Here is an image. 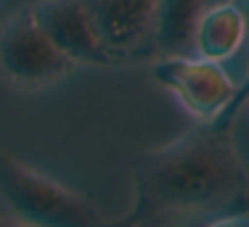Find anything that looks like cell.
Here are the masks:
<instances>
[{"label":"cell","instance_id":"10","mask_svg":"<svg viewBox=\"0 0 249 227\" xmlns=\"http://www.w3.org/2000/svg\"><path fill=\"white\" fill-rule=\"evenodd\" d=\"M247 98H249V77H247V82H244L241 87H236L233 100H231V106H228V109H225L223 114H225V116H233V119H236V114L241 111V106L247 103Z\"/></svg>","mask_w":249,"mask_h":227},{"label":"cell","instance_id":"11","mask_svg":"<svg viewBox=\"0 0 249 227\" xmlns=\"http://www.w3.org/2000/svg\"><path fill=\"white\" fill-rule=\"evenodd\" d=\"M207 222H186V225H170V227H204ZM109 227H133L127 219H109Z\"/></svg>","mask_w":249,"mask_h":227},{"label":"cell","instance_id":"12","mask_svg":"<svg viewBox=\"0 0 249 227\" xmlns=\"http://www.w3.org/2000/svg\"><path fill=\"white\" fill-rule=\"evenodd\" d=\"M0 227H27V225H21V222H16V219H8V217L0 214Z\"/></svg>","mask_w":249,"mask_h":227},{"label":"cell","instance_id":"4","mask_svg":"<svg viewBox=\"0 0 249 227\" xmlns=\"http://www.w3.org/2000/svg\"><path fill=\"white\" fill-rule=\"evenodd\" d=\"M114 64L157 56L159 0H85Z\"/></svg>","mask_w":249,"mask_h":227},{"label":"cell","instance_id":"8","mask_svg":"<svg viewBox=\"0 0 249 227\" xmlns=\"http://www.w3.org/2000/svg\"><path fill=\"white\" fill-rule=\"evenodd\" d=\"M204 11L207 0H159L157 50L162 56H186Z\"/></svg>","mask_w":249,"mask_h":227},{"label":"cell","instance_id":"5","mask_svg":"<svg viewBox=\"0 0 249 227\" xmlns=\"http://www.w3.org/2000/svg\"><path fill=\"white\" fill-rule=\"evenodd\" d=\"M154 77L170 87L178 100L201 122L217 119L231 106L236 87L217 61L188 56H164L154 66Z\"/></svg>","mask_w":249,"mask_h":227},{"label":"cell","instance_id":"2","mask_svg":"<svg viewBox=\"0 0 249 227\" xmlns=\"http://www.w3.org/2000/svg\"><path fill=\"white\" fill-rule=\"evenodd\" d=\"M0 198L27 227H109L90 198L0 148Z\"/></svg>","mask_w":249,"mask_h":227},{"label":"cell","instance_id":"14","mask_svg":"<svg viewBox=\"0 0 249 227\" xmlns=\"http://www.w3.org/2000/svg\"><path fill=\"white\" fill-rule=\"evenodd\" d=\"M247 103H249V98H247Z\"/></svg>","mask_w":249,"mask_h":227},{"label":"cell","instance_id":"7","mask_svg":"<svg viewBox=\"0 0 249 227\" xmlns=\"http://www.w3.org/2000/svg\"><path fill=\"white\" fill-rule=\"evenodd\" d=\"M249 32L247 16L233 3H217L201 14L194 32V48L201 58L210 61H225L241 48Z\"/></svg>","mask_w":249,"mask_h":227},{"label":"cell","instance_id":"9","mask_svg":"<svg viewBox=\"0 0 249 227\" xmlns=\"http://www.w3.org/2000/svg\"><path fill=\"white\" fill-rule=\"evenodd\" d=\"M204 227H249V214H223L210 219Z\"/></svg>","mask_w":249,"mask_h":227},{"label":"cell","instance_id":"13","mask_svg":"<svg viewBox=\"0 0 249 227\" xmlns=\"http://www.w3.org/2000/svg\"><path fill=\"white\" fill-rule=\"evenodd\" d=\"M217 3H233V0H207V8H210V5H217Z\"/></svg>","mask_w":249,"mask_h":227},{"label":"cell","instance_id":"15","mask_svg":"<svg viewBox=\"0 0 249 227\" xmlns=\"http://www.w3.org/2000/svg\"><path fill=\"white\" fill-rule=\"evenodd\" d=\"M247 21H249V19H247Z\"/></svg>","mask_w":249,"mask_h":227},{"label":"cell","instance_id":"3","mask_svg":"<svg viewBox=\"0 0 249 227\" xmlns=\"http://www.w3.org/2000/svg\"><path fill=\"white\" fill-rule=\"evenodd\" d=\"M0 69L14 85L37 90L64 80L74 69V61L53 45L29 5L0 29Z\"/></svg>","mask_w":249,"mask_h":227},{"label":"cell","instance_id":"6","mask_svg":"<svg viewBox=\"0 0 249 227\" xmlns=\"http://www.w3.org/2000/svg\"><path fill=\"white\" fill-rule=\"evenodd\" d=\"M32 14L53 40V45L74 64H93V66L114 64L85 0H40L32 5Z\"/></svg>","mask_w":249,"mask_h":227},{"label":"cell","instance_id":"1","mask_svg":"<svg viewBox=\"0 0 249 227\" xmlns=\"http://www.w3.org/2000/svg\"><path fill=\"white\" fill-rule=\"evenodd\" d=\"M233 116L220 114L159 148L133 156V227L210 222L249 214V172L233 143Z\"/></svg>","mask_w":249,"mask_h":227}]
</instances>
